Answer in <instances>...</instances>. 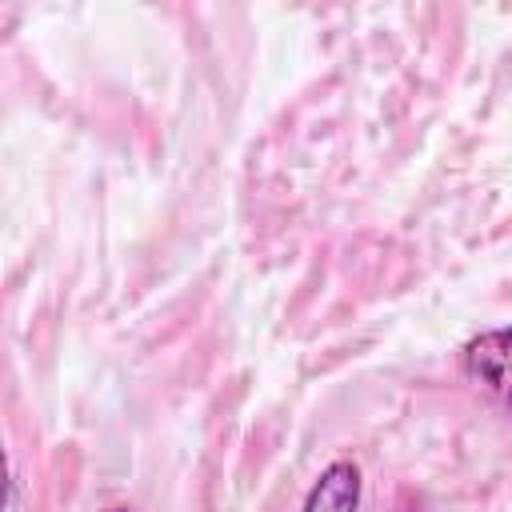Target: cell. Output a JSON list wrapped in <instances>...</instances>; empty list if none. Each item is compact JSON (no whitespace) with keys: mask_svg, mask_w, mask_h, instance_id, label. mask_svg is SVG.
I'll return each mask as SVG.
<instances>
[{"mask_svg":"<svg viewBox=\"0 0 512 512\" xmlns=\"http://www.w3.org/2000/svg\"><path fill=\"white\" fill-rule=\"evenodd\" d=\"M460 368L476 392H484L512 420V328H492L460 348Z\"/></svg>","mask_w":512,"mask_h":512,"instance_id":"1","label":"cell"},{"mask_svg":"<svg viewBox=\"0 0 512 512\" xmlns=\"http://www.w3.org/2000/svg\"><path fill=\"white\" fill-rule=\"evenodd\" d=\"M104 512H132L128 504H112V508H104Z\"/></svg>","mask_w":512,"mask_h":512,"instance_id":"3","label":"cell"},{"mask_svg":"<svg viewBox=\"0 0 512 512\" xmlns=\"http://www.w3.org/2000/svg\"><path fill=\"white\" fill-rule=\"evenodd\" d=\"M360 508V468L352 460H332L308 488L300 512H356Z\"/></svg>","mask_w":512,"mask_h":512,"instance_id":"2","label":"cell"}]
</instances>
